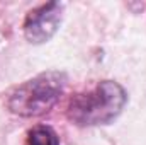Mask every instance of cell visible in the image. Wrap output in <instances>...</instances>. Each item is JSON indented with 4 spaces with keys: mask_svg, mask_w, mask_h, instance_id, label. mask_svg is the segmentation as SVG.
<instances>
[{
    "mask_svg": "<svg viewBox=\"0 0 146 145\" xmlns=\"http://www.w3.org/2000/svg\"><path fill=\"white\" fill-rule=\"evenodd\" d=\"M127 101L126 91L112 80H104L88 91L75 94L68 104V119L78 126L107 125L114 121Z\"/></svg>",
    "mask_w": 146,
    "mask_h": 145,
    "instance_id": "cell-1",
    "label": "cell"
},
{
    "mask_svg": "<svg viewBox=\"0 0 146 145\" xmlns=\"http://www.w3.org/2000/svg\"><path fill=\"white\" fill-rule=\"evenodd\" d=\"M66 85L63 72H44L17 85L7 97V106L19 116H39L53 108Z\"/></svg>",
    "mask_w": 146,
    "mask_h": 145,
    "instance_id": "cell-2",
    "label": "cell"
},
{
    "mask_svg": "<svg viewBox=\"0 0 146 145\" xmlns=\"http://www.w3.org/2000/svg\"><path fill=\"white\" fill-rule=\"evenodd\" d=\"M60 21H61V5L56 2L44 3L27 14L24 22V34L27 41L34 44L46 43L58 31Z\"/></svg>",
    "mask_w": 146,
    "mask_h": 145,
    "instance_id": "cell-3",
    "label": "cell"
},
{
    "mask_svg": "<svg viewBox=\"0 0 146 145\" xmlns=\"http://www.w3.org/2000/svg\"><path fill=\"white\" fill-rule=\"evenodd\" d=\"M26 145H60V138L51 126L39 125L29 130Z\"/></svg>",
    "mask_w": 146,
    "mask_h": 145,
    "instance_id": "cell-4",
    "label": "cell"
}]
</instances>
